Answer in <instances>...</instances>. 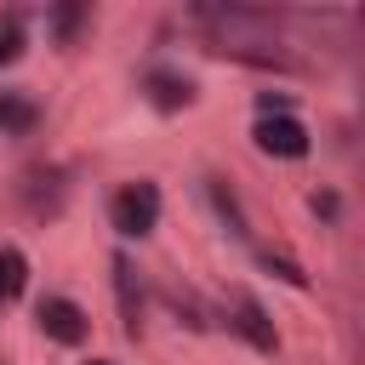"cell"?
Here are the masks:
<instances>
[{
  "label": "cell",
  "mask_w": 365,
  "mask_h": 365,
  "mask_svg": "<svg viewBox=\"0 0 365 365\" xmlns=\"http://www.w3.org/2000/svg\"><path fill=\"white\" fill-rule=\"evenodd\" d=\"M257 108H262V114H291V103H285V97H274V91H262V97H257Z\"/></svg>",
  "instance_id": "obj_12"
},
{
  "label": "cell",
  "mask_w": 365,
  "mask_h": 365,
  "mask_svg": "<svg viewBox=\"0 0 365 365\" xmlns=\"http://www.w3.org/2000/svg\"><path fill=\"white\" fill-rule=\"evenodd\" d=\"M257 148L262 154H279V160H302L308 154V131L291 114H262L257 120Z\"/></svg>",
  "instance_id": "obj_2"
},
{
  "label": "cell",
  "mask_w": 365,
  "mask_h": 365,
  "mask_svg": "<svg viewBox=\"0 0 365 365\" xmlns=\"http://www.w3.org/2000/svg\"><path fill=\"white\" fill-rule=\"evenodd\" d=\"M262 262H268V268H274V274H279V279H285V285H297V291H302V285H308V274H302V268H297V262H285V257H274V251H268V257H262Z\"/></svg>",
  "instance_id": "obj_10"
},
{
  "label": "cell",
  "mask_w": 365,
  "mask_h": 365,
  "mask_svg": "<svg viewBox=\"0 0 365 365\" xmlns=\"http://www.w3.org/2000/svg\"><path fill=\"white\" fill-rule=\"evenodd\" d=\"M23 285H29V262H23V251H17V245H0V302L23 297Z\"/></svg>",
  "instance_id": "obj_6"
},
{
  "label": "cell",
  "mask_w": 365,
  "mask_h": 365,
  "mask_svg": "<svg viewBox=\"0 0 365 365\" xmlns=\"http://www.w3.org/2000/svg\"><path fill=\"white\" fill-rule=\"evenodd\" d=\"M34 319H40V331L51 336V342H86V308L80 302H68V297H40V308H34Z\"/></svg>",
  "instance_id": "obj_3"
},
{
  "label": "cell",
  "mask_w": 365,
  "mask_h": 365,
  "mask_svg": "<svg viewBox=\"0 0 365 365\" xmlns=\"http://www.w3.org/2000/svg\"><path fill=\"white\" fill-rule=\"evenodd\" d=\"M234 331H240L257 354H274V348H279L274 319H268V314H262V302H251V297H234Z\"/></svg>",
  "instance_id": "obj_4"
},
{
  "label": "cell",
  "mask_w": 365,
  "mask_h": 365,
  "mask_svg": "<svg viewBox=\"0 0 365 365\" xmlns=\"http://www.w3.org/2000/svg\"><path fill=\"white\" fill-rule=\"evenodd\" d=\"M80 17H86L80 6H63V11L51 17V29H57V34H74V29H80Z\"/></svg>",
  "instance_id": "obj_11"
},
{
  "label": "cell",
  "mask_w": 365,
  "mask_h": 365,
  "mask_svg": "<svg viewBox=\"0 0 365 365\" xmlns=\"http://www.w3.org/2000/svg\"><path fill=\"white\" fill-rule=\"evenodd\" d=\"M108 217H114V228H120L125 240L154 234V222H160V188H154V182H131V188H120L114 205H108Z\"/></svg>",
  "instance_id": "obj_1"
},
{
  "label": "cell",
  "mask_w": 365,
  "mask_h": 365,
  "mask_svg": "<svg viewBox=\"0 0 365 365\" xmlns=\"http://www.w3.org/2000/svg\"><path fill=\"white\" fill-rule=\"evenodd\" d=\"M114 285H120V308H125V331L137 336V291H131V268H125V257H114Z\"/></svg>",
  "instance_id": "obj_8"
},
{
  "label": "cell",
  "mask_w": 365,
  "mask_h": 365,
  "mask_svg": "<svg viewBox=\"0 0 365 365\" xmlns=\"http://www.w3.org/2000/svg\"><path fill=\"white\" fill-rule=\"evenodd\" d=\"M86 365H108V359H86Z\"/></svg>",
  "instance_id": "obj_13"
},
{
  "label": "cell",
  "mask_w": 365,
  "mask_h": 365,
  "mask_svg": "<svg viewBox=\"0 0 365 365\" xmlns=\"http://www.w3.org/2000/svg\"><path fill=\"white\" fill-rule=\"evenodd\" d=\"M17 51H23V23H17V17H6V23H0V68H6V63H17Z\"/></svg>",
  "instance_id": "obj_9"
},
{
  "label": "cell",
  "mask_w": 365,
  "mask_h": 365,
  "mask_svg": "<svg viewBox=\"0 0 365 365\" xmlns=\"http://www.w3.org/2000/svg\"><path fill=\"white\" fill-rule=\"evenodd\" d=\"M148 91H154V103H160V108H182L194 86H188V80H177V74H160V68H154V74H148Z\"/></svg>",
  "instance_id": "obj_7"
},
{
  "label": "cell",
  "mask_w": 365,
  "mask_h": 365,
  "mask_svg": "<svg viewBox=\"0 0 365 365\" xmlns=\"http://www.w3.org/2000/svg\"><path fill=\"white\" fill-rule=\"evenodd\" d=\"M34 120H40V108L29 103V97H17V91H0V131H34Z\"/></svg>",
  "instance_id": "obj_5"
}]
</instances>
